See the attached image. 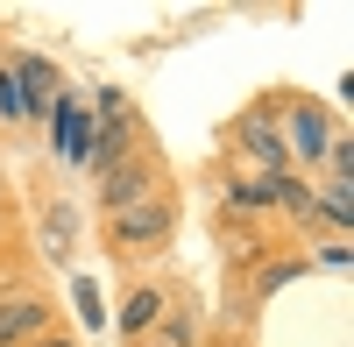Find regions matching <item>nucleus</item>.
I'll return each mask as SVG.
<instances>
[{
  "label": "nucleus",
  "instance_id": "nucleus-7",
  "mask_svg": "<svg viewBox=\"0 0 354 347\" xmlns=\"http://www.w3.org/2000/svg\"><path fill=\"white\" fill-rule=\"evenodd\" d=\"M156 312H163V291H128L121 326H128V333H149V326H156Z\"/></svg>",
  "mask_w": 354,
  "mask_h": 347
},
{
  "label": "nucleus",
  "instance_id": "nucleus-9",
  "mask_svg": "<svg viewBox=\"0 0 354 347\" xmlns=\"http://www.w3.org/2000/svg\"><path fill=\"white\" fill-rule=\"evenodd\" d=\"M135 185H142L135 156H106V198H113V206H128V198H135Z\"/></svg>",
  "mask_w": 354,
  "mask_h": 347
},
{
  "label": "nucleus",
  "instance_id": "nucleus-3",
  "mask_svg": "<svg viewBox=\"0 0 354 347\" xmlns=\"http://www.w3.org/2000/svg\"><path fill=\"white\" fill-rule=\"evenodd\" d=\"M57 156H71V163L93 156V113L78 100H57Z\"/></svg>",
  "mask_w": 354,
  "mask_h": 347
},
{
  "label": "nucleus",
  "instance_id": "nucleus-4",
  "mask_svg": "<svg viewBox=\"0 0 354 347\" xmlns=\"http://www.w3.org/2000/svg\"><path fill=\"white\" fill-rule=\"evenodd\" d=\"M241 149H248V163L262 170V178H277V170H283V135H277L270 121H248V128H241Z\"/></svg>",
  "mask_w": 354,
  "mask_h": 347
},
{
  "label": "nucleus",
  "instance_id": "nucleus-11",
  "mask_svg": "<svg viewBox=\"0 0 354 347\" xmlns=\"http://www.w3.org/2000/svg\"><path fill=\"white\" fill-rule=\"evenodd\" d=\"M326 213H333V220H340V227H347V220H354V198H347V185H333V191H326Z\"/></svg>",
  "mask_w": 354,
  "mask_h": 347
},
{
  "label": "nucleus",
  "instance_id": "nucleus-12",
  "mask_svg": "<svg viewBox=\"0 0 354 347\" xmlns=\"http://www.w3.org/2000/svg\"><path fill=\"white\" fill-rule=\"evenodd\" d=\"M78 319H100V291H93V276H78Z\"/></svg>",
  "mask_w": 354,
  "mask_h": 347
},
{
  "label": "nucleus",
  "instance_id": "nucleus-6",
  "mask_svg": "<svg viewBox=\"0 0 354 347\" xmlns=\"http://www.w3.org/2000/svg\"><path fill=\"white\" fill-rule=\"evenodd\" d=\"M43 255H50V263H71V206H64V198L43 206Z\"/></svg>",
  "mask_w": 354,
  "mask_h": 347
},
{
  "label": "nucleus",
  "instance_id": "nucleus-13",
  "mask_svg": "<svg viewBox=\"0 0 354 347\" xmlns=\"http://www.w3.org/2000/svg\"><path fill=\"white\" fill-rule=\"evenodd\" d=\"M43 347H64V340H43Z\"/></svg>",
  "mask_w": 354,
  "mask_h": 347
},
{
  "label": "nucleus",
  "instance_id": "nucleus-10",
  "mask_svg": "<svg viewBox=\"0 0 354 347\" xmlns=\"http://www.w3.org/2000/svg\"><path fill=\"white\" fill-rule=\"evenodd\" d=\"M0 113H8V121H21V113H28V100H21V78H15V71H0Z\"/></svg>",
  "mask_w": 354,
  "mask_h": 347
},
{
  "label": "nucleus",
  "instance_id": "nucleus-2",
  "mask_svg": "<svg viewBox=\"0 0 354 347\" xmlns=\"http://www.w3.org/2000/svg\"><path fill=\"white\" fill-rule=\"evenodd\" d=\"M283 149H290V156H305V163H319V156L333 149L326 113H319V106H298V113H290V128H283Z\"/></svg>",
  "mask_w": 354,
  "mask_h": 347
},
{
  "label": "nucleus",
  "instance_id": "nucleus-14",
  "mask_svg": "<svg viewBox=\"0 0 354 347\" xmlns=\"http://www.w3.org/2000/svg\"><path fill=\"white\" fill-rule=\"evenodd\" d=\"M156 347H177V340H156Z\"/></svg>",
  "mask_w": 354,
  "mask_h": 347
},
{
  "label": "nucleus",
  "instance_id": "nucleus-5",
  "mask_svg": "<svg viewBox=\"0 0 354 347\" xmlns=\"http://www.w3.org/2000/svg\"><path fill=\"white\" fill-rule=\"evenodd\" d=\"M28 333H43V305L36 298H0V347H15Z\"/></svg>",
  "mask_w": 354,
  "mask_h": 347
},
{
  "label": "nucleus",
  "instance_id": "nucleus-8",
  "mask_svg": "<svg viewBox=\"0 0 354 347\" xmlns=\"http://www.w3.org/2000/svg\"><path fill=\"white\" fill-rule=\"evenodd\" d=\"M15 78H28V85H21V100H28V113H36V106L50 100V85H57V71L43 64V57H21V71H15Z\"/></svg>",
  "mask_w": 354,
  "mask_h": 347
},
{
  "label": "nucleus",
  "instance_id": "nucleus-1",
  "mask_svg": "<svg viewBox=\"0 0 354 347\" xmlns=\"http://www.w3.org/2000/svg\"><path fill=\"white\" fill-rule=\"evenodd\" d=\"M170 234V198H128L113 206V241L121 248H156Z\"/></svg>",
  "mask_w": 354,
  "mask_h": 347
}]
</instances>
